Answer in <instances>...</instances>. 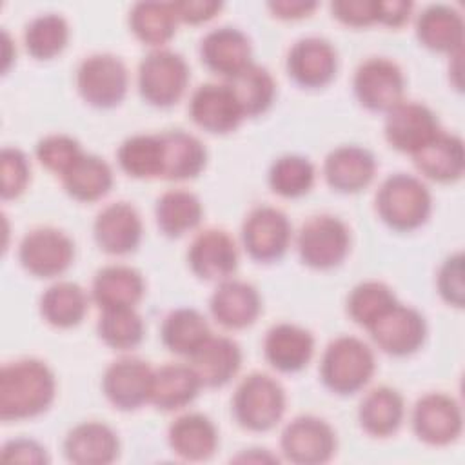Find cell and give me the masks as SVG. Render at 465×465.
I'll list each match as a JSON object with an SVG mask.
<instances>
[{
  "label": "cell",
  "instance_id": "cell-6",
  "mask_svg": "<svg viewBox=\"0 0 465 465\" xmlns=\"http://www.w3.org/2000/svg\"><path fill=\"white\" fill-rule=\"evenodd\" d=\"M351 236L347 225L331 214L309 218L298 232V252L312 269H331L343 262L349 252Z\"/></svg>",
  "mask_w": 465,
  "mask_h": 465
},
{
  "label": "cell",
  "instance_id": "cell-31",
  "mask_svg": "<svg viewBox=\"0 0 465 465\" xmlns=\"http://www.w3.org/2000/svg\"><path fill=\"white\" fill-rule=\"evenodd\" d=\"M163 143V171L167 180H187L202 173L207 162V151L203 143L180 129L160 134Z\"/></svg>",
  "mask_w": 465,
  "mask_h": 465
},
{
  "label": "cell",
  "instance_id": "cell-11",
  "mask_svg": "<svg viewBox=\"0 0 465 465\" xmlns=\"http://www.w3.org/2000/svg\"><path fill=\"white\" fill-rule=\"evenodd\" d=\"M378 347L392 356H407L416 352L427 334L425 318L412 307L394 303L369 327Z\"/></svg>",
  "mask_w": 465,
  "mask_h": 465
},
{
  "label": "cell",
  "instance_id": "cell-30",
  "mask_svg": "<svg viewBox=\"0 0 465 465\" xmlns=\"http://www.w3.org/2000/svg\"><path fill=\"white\" fill-rule=\"evenodd\" d=\"M142 274L127 265H107L93 280V300L100 309L134 307L143 294Z\"/></svg>",
  "mask_w": 465,
  "mask_h": 465
},
{
  "label": "cell",
  "instance_id": "cell-2",
  "mask_svg": "<svg viewBox=\"0 0 465 465\" xmlns=\"http://www.w3.org/2000/svg\"><path fill=\"white\" fill-rule=\"evenodd\" d=\"M380 218L396 231H412L430 214V193L412 174L396 173L383 180L376 194Z\"/></svg>",
  "mask_w": 465,
  "mask_h": 465
},
{
  "label": "cell",
  "instance_id": "cell-13",
  "mask_svg": "<svg viewBox=\"0 0 465 465\" xmlns=\"http://www.w3.org/2000/svg\"><path fill=\"white\" fill-rule=\"evenodd\" d=\"M440 131L436 114L423 104L401 100L387 111L385 138L401 153L414 154Z\"/></svg>",
  "mask_w": 465,
  "mask_h": 465
},
{
  "label": "cell",
  "instance_id": "cell-36",
  "mask_svg": "<svg viewBox=\"0 0 465 465\" xmlns=\"http://www.w3.org/2000/svg\"><path fill=\"white\" fill-rule=\"evenodd\" d=\"M40 312L54 327L78 325L87 312V296L78 283L58 282L42 294Z\"/></svg>",
  "mask_w": 465,
  "mask_h": 465
},
{
  "label": "cell",
  "instance_id": "cell-41",
  "mask_svg": "<svg viewBox=\"0 0 465 465\" xmlns=\"http://www.w3.org/2000/svg\"><path fill=\"white\" fill-rule=\"evenodd\" d=\"M98 334L113 349H133L143 338V322L134 307L102 309Z\"/></svg>",
  "mask_w": 465,
  "mask_h": 465
},
{
  "label": "cell",
  "instance_id": "cell-49",
  "mask_svg": "<svg viewBox=\"0 0 465 465\" xmlns=\"http://www.w3.org/2000/svg\"><path fill=\"white\" fill-rule=\"evenodd\" d=\"M173 9L178 20L185 24H200L211 20L222 9V4L213 0H182L173 2Z\"/></svg>",
  "mask_w": 465,
  "mask_h": 465
},
{
  "label": "cell",
  "instance_id": "cell-50",
  "mask_svg": "<svg viewBox=\"0 0 465 465\" xmlns=\"http://www.w3.org/2000/svg\"><path fill=\"white\" fill-rule=\"evenodd\" d=\"M412 11V4L405 0H389L376 4V22H381L391 27L401 25Z\"/></svg>",
  "mask_w": 465,
  "mask_h": 465
},
{
  "label": "cell",
  "instance_id": "cell-28",
  "mask_svg": "<svg viewBox=\"0 0 465 465\" xmlns=\"http://www.w3.org/2000/svg\"><path fill=\"white\" fill-rule=\"evenodd\" d=\"M202 387L191 365L167 363L153 371L149 401L162 411L182 409L191 403Z\"/></svg>",
  "mask_w": 465,
  "mask_h": 465
},
{
  "label": "cell",
  "instance_id": "cell-43",
  "mask_svg": "<svg viewBox=\"0 0 465 465\" xmlns=\"http://www.w3.org/2000/svg\"><path fill=\"white\" fill-rule=\"evenodd\" d=\"M394 303H396L394 292L385 283L371 280V282L358 283L351 291L347 298V312L356 323L369 327L376 318H380Z\"/></svg>",
  "mask_w": 465,
  "mask_h": 465
},
{
  "label": "cell",
  "instance_id": "cell-47",
  "mask_svg": "<svg viewBox=\"0 0 465 465\" xmlns=\"http://www.w3.org/2000/svg\"><path fill=\"white\" fill-rule=\"evenodd\" d=\"M378 0H336L331 4L332 15L352 27H363L376 22Z\"/></svg>",
  "mask_w": 465,
  "mask_h": 465
},
{
  "label": "cell",
  "instance_id": "cell-45",
  "mask_svg": "<svg viewBox=\"0 0 465 465\" xmlns=\"http://www.w3.org/2000/svg\"><path fill=\"white\" fill-rule=\"evenodd\" d=\"M29 182V162L16 147L2 149V198H16Z\"/></svg>",
  "mask_w": 465,
  "mask_h": 465
},
{
  "label": "cell",
  "instance_id": "cell-8",
  "mask_svg": "<svg viewBox=\"0 0 465 465\" xmlns=\"http://www.w3.org/2000/svg\"><path fill=\"white\" fill-rule=\"evenodd\" d=\"M74 245L67 234L54 227L29 231L18 247V258L25 271L38 278L62 274L73 262Z\"/></svg>",
  "mask_w": 465,
  "mask_h": 465
},
{
  "label": "cell",
  "instance_id": "cell-29",
  "mask_svg": "<svg viewBox=\"0 0 465 465\" xmlns=\"http://www.w3.org/2000/svg\"><path fill=\"white\" fill-rule=\"evenodd\" d=\"M169 445L183 460L200 461L214 454L218 434L213 421L198 412L176 418L169 427Z\"/></svg>",
  "mask_w": 465,
  "mask_h": 465
},
{
  "label": "cell",
  "instance_id": "cell-25",
  "mask_svg": "<svg viewBox=\"0 0 465 465\" xmlns=\"http://www.w3.org/2000/svg\"><path fill=\"white\" fill-rule=\"evenodd\" d=\"M267 361L282 372L302 371L314 351V340L309 331L292 325L278 323L269 329L263 343Z\"/></svg>",
  "mask_w": 465,
  "mask_h": 465
},
{
  "label": "cell",
  "instance_id": "cell-16",
  "mask_svg": "<svg viewBox=\"0 0 465 465\" xmlns=\"http://www.w3.org/2000/svg\"><path fill=\"white\" fill-rule=\"evenodd\" d=\"M193 122L203 131L223 134L234 131L245 118L227 84H203L189 102Z\"/></svg>",
  "mask_w": 465,
  "mask_h": 465
},
{
  "label": "cell",
  "instance_id": "cell-34",
  "mask_svg": "<svg viewBox=\"0 0 465 465\" xmlns=\"http://www.w3.org/2000/svg\"><path fill=\"white\" fill-rule=\"evenodd\" d=\"M160 334L171 352L191 356L211 336V331L207 320L196 309L182 307L165 316Z\"/></svg>",
  "mask_w": 465,
  "mask_h": 465
},
{
  "label": "cell",
  "instance_id": "cell-20",
  "mask_svg": "<svg viewBox=\"0 0 465 465\" xmlns=\"http://www.w3.org/2000/svg\"><path fill=\"white\" fill-rule=\"evenodd\" d=\"M202 62L216 74L232 78L251 65L249 38L236 27L223 25L209 31L200 45Z\"/></svg>",
  "mask_w": 465,
  "mask_h": 465
},
{
  "label": "cell",
  "instance_id": "cell-51",
  "mask_svg": "<svg viewBox=\"0 0 465 465\" xmlns=\"http://www.w3.org/2000/svg\"><path fill=\"white\" fill-rule=\"evenodd\" d=\"M269 9L278 18L285 20H296L311 15L316 9V2H303V0H282V2H271Z\"/></svg>",
  "mask_w": 465,
  "mask_h": 465
},
{
  "label": "cell",
  "instance_id": "cell-44",
  "mask_svg": "<svg viewBox=\"0 0 465 465\" xmlns=\"http://www.w3.org/2000/svg\"><path fill=\"white\" fill-rule=\"evenodd\" d=\"M82 154L80 143L67 134H51L36 143V158L40 163L58 174H64Z\"/></svg>",
  "mask_w": 465,
  "mask_h": 465
},
{
  "label": "cell",
  "instance_id": "cell-35",
  "mask_svg": "<svg viewBox=\"0 0 465 465\" xmlns=\"http://www.w3.org/2000/svg\"><path fill=\"white\" fill-rule=\"evenodd\" d=\"M156 223L165 236L176 238L194 229L203 214L196 194L183 189H171L156 202Z\"/></svg>",
  "mask_w": 465,
  "mask_h": 465
},
{
  "label": "cell",
  "instance_id": "cell-3",
  "mask_svg": "<svg viewBox=\"0 0 465 465\" xmlns=\"http://www.w3.org/2000/svg\"><path fill=\"white\" fill-rule=\"evenodd\" d=\"M374 372V354L367 343L354 336L332 340L322 358L320 376L336 394L360 391Z\"/></svg>",
  "mask_w": 465,
  "mask_h": 465
},
{
  "label": "cell",
  "instance_id": "cell-26",
  "mask_svg": "<svg viewBox=\"0 0 465 465\" xmlns=\"http://www.w3.org/2000/svg\"><path fill=\"white\" fill-rule=\"evenodd\" d=\"M416 35L425 47L454 54L461 51L463 20L454 7L432 4L418 15Z\"/></svg>",
  "mask_w": 465,
  "mask_h": 465
},
{
  "label": "cell",
  "instance_id": "cell-48",
  "mask_svg": "<svg viewBox=\"0 0 465 465\" xmlns=\"http://www.w3.org/2000/svg\"><path fill=\"white\" fill-rule=\"evenodd\" d=\"M4 461H22V463H45V449L35 440L18 438L11 440L2 449Z\"/></svg>",
  "mask_w": 465,
  "mask_h": 465
},
{
  "label": "cell",
  "instance_id": "cell-17",
  "mask_svg": "<svg viewBox=\"0 0 465 465\" xmlns=\"http://www.w3.org/2000/svg\"><path fill=\"white\" fill-rule=\"evenodd\" d=\"M336 51L320 36L300 38L287 54V71L303 87H323L336 74Z\"/></svg>",
  "mask_w": 465,
  "mask_h": 465
},
{
  "label": "cell",
  "instance_id": "cell-4",
  "mask_svg": "<svg viewBox=\"0 0 465 465\" xmlns=\"http://www.w3.org/2000/svg\"><path fill=\"white\" fill-rule=\"evenodd\" d=\"M283 411L285 392L269 374L251 372L236 387L232 412L243 429L265 432L282 420Z\"/></svg>",
  "mask_w": 465,
  "mask_h": 465
},
{
  "label": "cell",
  "instance_id": "cell-46",
  "mask_svg": "<svg viewBox=\"0 0 465 465\" xmlns=\"http://www.w3.org/2000/svg\"><path fill=\"white\" fill-rule=\"evenodd\" d=\"M438 291L441 298L454 305L463 307V256L456 252L449 256L438 274Z\"/></svg>",
  "mask_w": 465,
  "mask_h": 465
},
{
  "label": "cell",
  "instance_id": "cell-19",
  "mask_svg": "<svg viewBox=\"0 0 465 465\" xmlns=\"http://www.w3.org/2000/svg\"><path fill=\"white\" fill-rule=\"evenodd\" d=\"M187 260L196 276L203 280H223L236 271V243L222 229H205L193 240Z\"/></svg>",
  "mask_w": 465,
  "mask_h": 465
},
{
  "label": "cell",
  "instance_id": "cell-32",
  "mask_svg": "<svg viewBox=\"0 0 465 465\" xmlns=\"http://www.w3.org/2000/svg\"><path fill=\"white\" fill-rule=\"evenodd\" d=\"M403 398L391 387H376L367 392L358 409L360 425L365 432L385 438L398 430L403 420Z\"/></svg>",
  "mask_w": 465,
  "mask_h": 465
},
{
  "label": "cell",
  "instance_id": "cell-15",
  "mask_svg": "<svg viewBox=\"0 0 465 465\" xmlns=\"http://www.w3.org/2000/svg\"><path fill=\"white\" fill-rule=\"evenodd\" d=\"M153 369L140 358H120L113 361L102 378L107 400L120 411H133L149 401Z\"/></svg>",
  "mask_w": 465,
  "mask_h": 465
},
{
  "label": "cell",
  "instance_id": "cell-10",
  "mask_svg": "<svg viewBox=\"0 0 465 465\" xmlns=\"http://www.w3.org/2000/svg\"><path fill=\"white\" fill-rule=\"evenodd\" d=\"M405 78L398 64L383 56L361 62L354 73V93L371 111H389L401 102Z\"/></svg>",
  "mask_w": 465,
  "mask_h": 465
},
{
  "label": "cell",
  "instance_id": "cell-12",
  "mask_svg": "<svg viewBox=\"0 0 465 465\" xmlns=\"http://www.w3.org/2000/svg\"><path fill=\"white\" fill-rule=\"evenodd\" d=\"M242 240L251 258L274 262L282 258L289 247L291 223L280 209L260 205L247 214L242 225Z\"/></svg>",
  "mask_w": 465,
  "mask_h": 465
},
{
  "label": "cell",
  "instance_id": "cell-33",
  "mask_svg": "<svg viewBox=\"0 0 465 465\" xmlns=\"http://www.w3.org/2000/svg\"><path fill=\"white\" fill-rule=\"evenodd\" d=\"M64 187L69 196L80 202H94L107 194L113 185V173L105 160L96 154H82L64 174Z\"/></svg>",
  "mask_w": 465,
  "mask_h": 465
},
{
  "label": "cell",
  "instance_id": "cell-23",
  "mask_svg": "<svg viewBox=\"0 0 465 465\" xmlns=\"http://www.w3.org/2000/svg\"><path fill=\"white\" fill-rule=\"evenodd\" d=\"M189 358L203 387L225 385L238 372L242 363L238 343L231 338L213 334Z\"/></svg>",
  "mask_w": 465,
  "mask_h": 465
},
{
  "label": "cell",
  "instance_id": "cell-1",
  "mask_svg": "<svg viewBox=\"0 0 465 465\" xmlns=\"http://www.w3.org/2000/svg\"><path fill=\"white\" fill-rule=\"evenodd\" d=\"M56 381L51 369L35 358L11 361L0 371V418L4 421L33 418L54 398Z\"/></svg>",
  "mask_w": 465,
  "mask_h": 465
},
{
  "label": "cell",
  "instance_id": "cell-14",
  "mask_svg": "<svg viewBox=\"0 0 465 465\" xmlns=\"http://www.w3.org/2000/svg\"><path fill=\"white\" fill-rule=\"evenodd\" d=\"M461 409L458 401L441 392L421 396L412 411V429L429 445H449L461 434Z\"/></svg>",
  "mask_w": 465,
  "mask_h": 465
},
{
  "label": "cell",
  "instance_id": "cell-22",
  "mask_svg": "<svg viewBox=\"0 0 465 465\" xmlns=\"http://www.w3.org/2000/svg\"><path fill=\"white\" fill-rule=\"evenodd\" d=\"M209 307L220 325L227 329H243L258 318L262 300L251 283L242 280H225L213 292Z\"/></svg>",
  "mask_w": 465,
  "mask_h": 465
},
{
  "label": "cell",
  "instance_id": "cell-40",
  "mask_svg": "<svg viewBox=\"0 0 465 465\" xmlns=\"http://www.w3.org/2000/svg\"><path fill=\"white\" fill-rule=\"evenodd\" d=\"M69 38V27L64 16L45 13L33 18L24 33L25 49L38 60H47L62 53Z\"/></svg>",
  "mask_w": 465,
  "mask_h": 465
},
{
  "label": "cell",
  "instance_id": "cell-21",
  "mask_svg": "<svg viewBox=\"0 0 465 465\" xmlns=\"http://www.w3.org/2000/svg\"><path fill=\"white\" fill-rule=\"evenodd\" d=\"M376 160L371 151L358 145L332 149L323 163L327 183L340 193H358L374 178Z\"/></svg>",
  "mask_w": 465,
  "mask_h": 465
},
{
  "label": "cell",
  "instance_id": "cell-39",
  "mask_svg": "<svg viewBox=\"0 0 465 465\" xmlns=\"http://www.w3.org/2000/svg\"><path fill=\"white\" fill-rule=\"evenodd\" d=\"M173 2H138L129 13L133 33L149 45L165 44L176 27Z\"/></svg>",
  "mask_w": 465,
  "mask_h": 465
},
{
  "label": "cell",
  "instance_id": "cell-27",
  "mask_svg": "<svg viewBox=\"0 0 465 465\" xmlns=\"http://www.w3.org/2000/svg\"><path fill=\"white\" fill-rule=\"evenodd\" d=\"M412 156L421 174L434 182L449 183L460 180L463 174V142L456 134L440 131Z\"/></svg>",
  "mask_w": 465,
  "mask_h": 465
},
{
  "label": "cell",
  "instance_id": "cell-37",
  "mask_svg": "<svg viewBox=\"0 0 465 465\" xmlns=\"http://www.w3.org/2000/svg\"><path fill=\"white\" fill-rule=\"evenodd\" d=\"M227 85L231 87L243 116H258L265 113L271 107L276 93L271 73L256 64H251L242 73L232 76Z\"/></svg>",
  "mask_w": 465,
  "mask_h": 465
},
{
  "label": "cell",
  "instance_id": "cell-18",
  "mask_svg": "<svg viewBox=\"0 0 465 465\" xmlns=\"http://www.w3.org/2000/svg\"><path fill=\"white\" fill-rule=\"evenodd\" d=\"M93 232L102 251L109 254H127L140 243L142 220L131 203L114 202L96 214Z\"/></svg>",
  "mask_w": 465,
  "mask_h": 465
},
{
  "label": "cell",
  "instance_id": "cell-24",
  "mask_svg": "<svg viewBox=\"0 0 465 465\" xmlns=\"http://www.w3.org/2000/svg\"><path fill=\"white\" fill-rule=\"evenodd\" d=\"M118 438L100 421H85L69 430L64 441L65 458L78 465H105L118 456Z\"/></svg>",
  "mask_w": 465,
  "mask_h": 465
},
{
  "label": "cell",
  "instance_id": "cell-38",
  "mask_svg": "<svg viewBox=\"0 0 465 465\" xmlns=\"http://www.w3.org/2000/svg\"><path fill=\"white\" fill-rule=\"evenodd\" d=\"M118 163L133 178H154L163 171L160 134H134L118 147Z\"/></svg>",
  "mask_w": 465,
  "mask_h": 465
},
{
  "label": "cell",
  "instance_id": "cell-42",
  "mask_svg": "<svg viewBox=\"0 0 465 465\" xmlns=\"http://www.w3.org/2000/svg\"><path fill=\"white\" fill-rule=\"evenodd\" d=\"M314 183L312 163L298 154H285L278 158L269 171L271 189L285 198L305 194Z\"/></svg>",
  "mask_w": 465,
  "mask_h": 465
},
{
  "label": "cell",
  "instance_id": "cell-7",
  "mask_svg": "<svg viewBox=\"0 0 465 465\" xmlns=\"http://www.w3.org/2000/svg\"><path fill=\"white\" fill-rule=\"evenodd\" d=\"M127 82L124 62L109 53L87 56L76 71V85L82 98L100 109L118 105L127 93Z\"/></svg>",
  "mask_w": 465,
  "mask_h": 465
},
{
  "label": "cell",
  "instance_id": "cell-5",
  "mask_svg": "<svg viewBox=\"0 0 465 465\" xmlns=\"http://www.w3.org/2000/svg\"><path fill=\"white\" fill-rule=\"evenodd\" d=\"M189 82L185 60L169 49L149 53L138 67V89L145 102L156 107L176 104Z\"/></svg>",
  "mask_w": 465,
  "mask_h": 465
},
{
  "label": "cell",
  "instance_id": "cell-9",
  "mask_svg": "<svg viewBox=\"0 0 465 465\" xmlns=\"http://www.w3.org/2000/svg\"><path fill=\"white\" fill-rule=\"evenodd\" d=\"M283 456L298 465H318L331 460L336 450L332 427L316 416H298L282 432Z\"/></svg>",
  "mask_w": 465,
  "mask_h": 465
}]
</instances>
